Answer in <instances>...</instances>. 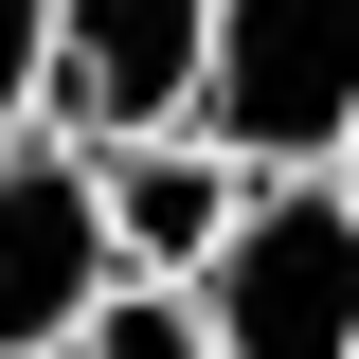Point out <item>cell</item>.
<instances>
[{
	"instance_id": "obj_6",
	"label": "cell",
	"mask_w": 359,
	"mask_h": 359,
	"mask_svg": "<svg viewBox=\"0 0 359 359\" xmlns=\"http://www.w3.org/2000/svg\"><path fill=\"white\" fill-rule=\"evenodd\" d=\"M72 359H216V306L180 287V269H126L108 306H90V341Z\"/></svg>"
},
{
	"instance_id": "obj_8",
	"label": "cell",
	"mask_w": 359,
	"mask_h": 359,
	"mask_svg": "<svg viewBox=\"0 0 359 359\" xmlns=\"http://www.w3.org/2000/svg\"><path fill=\"white\" fill-rule=\"evenodd\" d=\"M323 180H341V198H359V144H341V162H323Z\"/></svg>"
},
{
	"instance_id": "obj_1",
	"label": "cell",
	"mask_w": 359,
	"mask_h": 359,
	"mask_svg": "<svg viewBox=\"0 0 359 359\" xmlns=\"http://www.w3.org/2000/svg\"><path fill=\"white\" fill-rule=\"evenodd\" d=\"M198 144H233L252 180H323L359 144V0H216Z\"/></svg>"
},
{
	"instance_id": "obj_7",
	"label": "cell",
	"mask_w": 359,
	"mask_h": 359,
	"mask_svg": "<svg viewBox=\"0 0 359 359\" xmlns=\"http://www.w3.org/2000/svg\"><path fill=\"white\" fill-rule=\"evenodd\" d=\"M54 90V0H0V126H36Z\"/></svg>"
},
{
	"instance_id": "obj_3",
	"label": "cell",
	"mask_w": 359,
	"mask_h": 359,
	"mask_svg": "<svg viewBox=\"0 0 359 359\" xmlns=\"http://www.w3.org/2000/svg\"><path fill=\"white\" fill-rule=\"evenodd\" d=\"M108 287H126L108 162L72 126H0V359H72Z\"/></svg>"
},
{
	"instance_id": "obj_4",
	"label": "cell",
	"mask_w": 359,
	"mask_h": 359,
	"mask_svg": "<svg viewBox=\"0 0 359 359\" xmlns=\"http://www.w3.org/2000/svg\"><path fill=\"white\" fill-rule=\"evenodd\" d=\"M198 72H216V0H54L36 126H72V144H162V126H198Z\"/></svg>"
},
{
	"instance_id": "obj_5",
	"label": "cell",
	"mask_w": 359,
	"mask_h": 359,
	"mask_svg": "<svg viewBox=\"0 0 359 359\" xmlns=\"http://www.w3.org/2000/svg\"><path fill=\"white\" fill-rule=\"evenodd\" d=\"M108 162V233H126V269H216V233L252 216V162L233 144H198V126H162V144H90Z\"/></svg>"
},
{
	"instance_id": "obj_2",
	"label": "cell",
	"mask_w": 359,
	"mask_h": 359,
	"mask_svg": "<svg viewBox=\"0 0 359 359\" xmlns=\"http://www.w3.org/2000/svg\"><path fill=\"white\" fill-rule=\"evenodd\" d=\"M198 306H216V359H359V198L341 180H252Z\"/></svg>"
}]
</instances>
